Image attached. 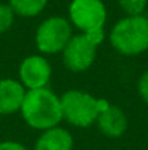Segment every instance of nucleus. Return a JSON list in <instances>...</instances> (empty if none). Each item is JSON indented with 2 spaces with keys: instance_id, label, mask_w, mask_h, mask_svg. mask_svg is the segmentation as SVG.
<instances>
[{
  "instance_id": "14",
  "label": "nucleus",
  "mask_w": 148,
  "mask_h": 150,
  "mask_svg": "<svg viewBox=\"0 0 148 150\" xmlns=\"http://www.w3.org/2000/svg\"><path fill=\"white\" fill-rule=\"evenodd\" d=\"M137 91H138V95L142 99V102L148 105V70L140 76V79L137 82Z\"/></svg>"
},
{
  "instance_id": "9",
  "label": "nucleus",
  "mask_w": 148,
  "mask_h": 150,
  "mask_svg": "<svg viewBox=\"0 0 148 150\" xmlns=\"http://www.w3.org/2000/svg\"><path fill=\"white\" fill-rule=\"evenodd\" d=\"M26 89L18 79H0V115H12L20 111Z\"/></svg>"
},
{
  "instance_id": "1",
  "label": "nucleus",
  "mask_w": 148,
  "mask_h": 150,
  "mask_svg": "<svg viewBox=\"0 0 148 150\" xmlns=\"http://www.w3.org/2000/svg\"><path fill=\"white\" fill-rule=\"evenodd\" d=\"M20 115L25 124L36 131H45L62 121L61 98L49 88L26 91Z\"/></svg>"
},
{
  "instance_id": "5",
  "label": "nucleus",
  "mask_w": 148,
  "mask_h": 150,
  "mask_svg": "<svg viewBox=\"0 0 148 150\" xmlns=\"http://www.w3.org/2000/svg\"><path fill=\"white\" fill-rule=\"evenodd\" d=\"M73 28L80 34L105 29L107 9L103 0H71L68 4V18Z\"/></svg>"
},
{
  "instance_id": "11",
  "label": "nucleus",
  "mask_w": 148,
  "mask_h": 150,
  "mask_svg": "<svg viewBox=\"0 0 148 150\" xmlns=\"http://www.w3.org/2000/svg\"><path fill=\"white\" fill-rule=\"evenodd\" d=\"M49 0H7L16 16L35 18L39 16L48 6Z\"/></svg>"
},
{
  "instance_id": "10",
  "label": "nucleus",
  "mask_w": 148,
  "mask_h": 150,
  "mask_svg": "<svg viewBox=\"0 0 148 150\" xmlns=\"http://www.w3.org/2000/svg\"><path fill=\"white\" fill-rule=\"evenodd\" d=\"M73 134L68 130L57 125L54 128L41 131L35 142L34 150H73Z\"/></svg>"
},
{
  "instance_id": "8",
  "label": "nucleus",
  "mask_w": 148,
  "mask_h": 150,
  "mask_svg": "<svg viewBox=\"0 0 148 150\" xmlns=\"http://www.w3.org/2000/svg\"><path fill=\"white\" fill-rule=\"evenodd\" d=\"M99 131L107 139H119L128 130V117L116 105H109L96 121Z\"/></svg>"
},
{
  "instance_id": "4",
  "label": "nucleus",
  "mask_w": 148,
  "mask_h": 150,
  "mask_svg": "<svg viewBox=\"0 0 148 150\" xmlns=\"http://www.w3.org/2000/svg\"><path fill=\"white\" fill-rule=\"evenodd\" d=\"M73 35V26L67 18L49 16L35 31V45L42 55L61 54Z\"/></svg>"
},
{
  "instance_id": "12",
  "label": "nucleus",
  "mask_w": 148,
  "mask_h": 150,
  "mask_svg": "<svg viewBox=\"0 0 148 150\" xmlns=\"http://www.w3.org/2000/svg\"><path fill=\"white\" fill-rule=\"evenodd\" d=\"M119 7L123 10L125 16H138L144 15L148 0H118Z\"/></svg>"
},
{
  "instance_id": "6",
  "label": "nucleus",
  "mask_w": 148,
  "mask_h": 150,
  "mask_svg": "<svg viewBox=\"0 0 148 150\" xmlns=\"http://www.w3.org/2000/svg\"><path fill=\"white\" fill-rule=\"evenodd\" d=\"M97 55V45L93 44L84 34H74L61 52L62 63L73 73H84L89 70Z\"/></svg>"
},
{
  "instance_id": "2",
  "label": "nucleus",
  "mask_w": 148,
  "mask_h": 150,
  "mask_svg": "<svg viewBox=\"0 0 148 150\" xmlns=\"http://www.w3.org/2000/svg\"><path fill=\"white\" fill-rule=\"evenodd\" d=\"M62 121L77 128H89L96 124L100 112H103L110 102L105 98H96L81 89H70L61 96Z\"/></svg>"
},
{
  "instance_id": "7",
  "label": "nucleus",
  "mask_w": 148,
  "mask_h": 150,
  "mask_svg": "<svg viewBox=\"0 0 148 150\" xmlns=\"http://www.w3.org/2000/svg\"><path fill=\"white\" fill-rule=\"evenodd\" d=\"M19 82L26 91L48 88L52 77V66L42 54H31L25 57L18 69Z\"/></svg>"
},
{
  "instance_id": "3",
  "label": "nucleus",
  "mask_w": 148,
  "mask_h": 150,
  "mask_svg": "<svg viewBox=\"0 0 148 150\" xmlns=\"http://www.w3.org/2000/svg\"><path fill=\"white\" fill-rule=\"evenodd\" d=\"M112 48L126 57H135L148 51V18L145 15L123 16L109 32Z\"/></svg>"
},
{
  "instance_id": "13",
  "label": "nucleus",
  "mask_w": 148,
  "mask_h": 150,
  "mask_svg": "<svg viewBox=\"0 0 148 150\" xmlns=\"http://www.w3.org/2000/svg\"><path fill=\"white\" fill-rule=\"evenodd\" d=\"M15 12L9 3H0V34L7 32L15 23Z\"/></svg>"
},
{
  "instance_id": "15",
  "label": "nucleus",
  "mask_w": 148,
  "mask_h": 150,
  "mask_svg": "<svg viewBox=\"0 0 148 150\" xmlns=\"http://www.w3.org/2000/svg\"><path fill=\"white\" fill-rule=\"evenodd\" d=\"M0 150H28L22 143L16 140H4L0 142Z\"/></svg>"
}]
</instances>
